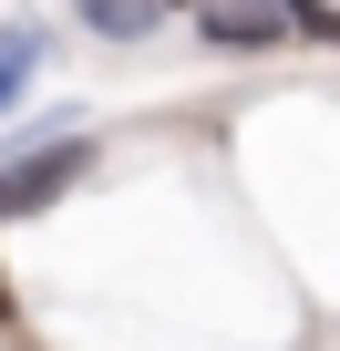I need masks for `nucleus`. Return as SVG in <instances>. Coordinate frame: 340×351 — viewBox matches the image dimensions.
Wrapping results in <instances>:
<instances>
[{
  "label": "nucleus",
  "instance_id": "7ed1b4c3",
  "mask_svg": "<svg viewBox=\"0 0 340 351\" xmlns=\"http://www.w3.org/2000/svg\"><path fill=\"white\" fill-rule=\"evenodd\" d=\"M42 52H52V42H42V21H0V104H11V93L42 73Z\"/></svg>",
  "mask_w": 340,
  "mask_h": 351
},
{
  "label": "nucleus",
  "instance_id": "f257e3e1",
  "mask_svg": "<svg viewBox=\"0 0 340 351\" xmlns=\"http://www.w3.org/2000/svg\"><path fill=\"white\" fill-rule=\"evenodd\" d=\"M83 155H93V145H83V134H62L52 155H21V165H0V217H42V207L73 186V176H83Z\"/></svg>",
  "mask_w": 340,
  "mask_h": 351
},
{
  "label": "nucleus",
  "instance_id": "20e7f679",
  "mask_svg": "<svg viewBox=\"0 0 340 351\" xmlns=\"http://www.w3.org/2000/svg\"><path fill=\"white\" fill-rule=\"evenodd\" d=\"M83 21H93L103 42H144V32L165 21V0H83Z\"/></svg>",
  "mask_w": 340,
  "mask_h": 351
},
{
  "label": "nucleus",
  "instance_id": "f03ea898",
  "mask_svg": "<svg viewBox=\"0 0 340 351\" xmlns=\"http://www.w3.org/2000/svg\"><path fill=\"white\" fill-rule=\"evenodd\" d=\"M289 32V0H207V42H278Z\"/></svg>",
  "mask_w": 340,
  "mask_h": 351
},
{
  "label": "nucleus",
  "instance_id": "39448f33",
  "mask_svg": "<svg viewBox=\"0 0 340 351\" xmlns=\"http://www.w3.org/2000/svg\"><path fill=\"white\" fill-rule=\"evenodd\" d=\"M11 310H21V300H11V279H0V320H11Z\"/></svg>",
  "mask_w": 340,
  "mask_h": 351
}]
</instances>
